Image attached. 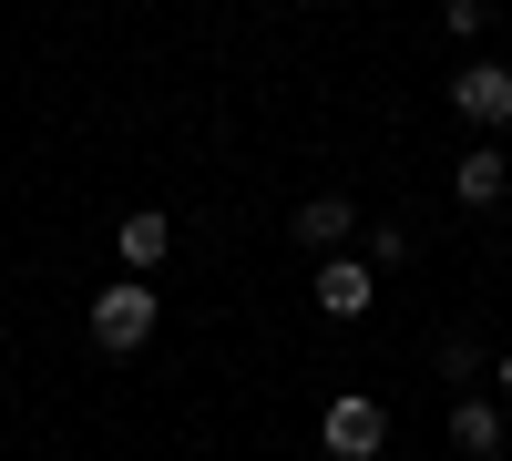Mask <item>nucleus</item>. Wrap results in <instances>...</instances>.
<instances>
[{"label":"nucleus","instance_id":"6e6552de","mask_svg":"<svg viewBox=\"0 0 512 461\" xmlns=\"http://www.w3.org/2000/svg\"><path fill=\"white\" fill-rule=\"evenodd\" d=\"M451 451L461 461H492L502 451V400H451Z\"/></svg>","mask_w":512,"mask_h":461},{"label":"nucleus","instance_id":"f03ea898","mask_svg":"<svg viewBox=\"0 0 512 461\" xmlns=\"http://www.w3.org/2000/svg\"><path fill=\"white\" fill-rule=\"evenodd\" d=\"M318 441H328L338 461H379V451H390V410L349 390V400H328V410H318Z\"/></svg>","mask_w":512,"mask_h":461},{"label":"nucleus","instance_id":"0eeeda50","mask_svg":"<svg viewBox=\"0 0 512 461\" xmlns=\"http://www.w3.org/2000/svg\"><path fill=\"white\" fill-rule=\"evenodd\" d=\"M451 195H461V205H502V195H512V154H502V144H472V154L451 164Z\"/></svg>","mask_w":512,"mask_h":461},{"label":"nucleus","instance_id":"f8f14e48","mask_svg":"<svg viewBox=\"0 0 512 461\" xmlns=\"http://www.w3.org/2000/svg\"><path fill=\"white\" fill-rule=\"evenodd\" d=\"M502 400H512V349H502Z\"/></svg>","mask_w":512,"mask_h":461},{"label":"nucleus","instance_id":"9d476101","mask_svg":"<svg viewBox=\"0 0 512 461\" xmlns=\"http://www.w3.org/2000/svg\"><path fill=\"white\" fill-rule=\"evenodd\" d=\"M359 257H369V267H410V236H400V226H359Z\"/></svg>","mask_w":512,"mask_h":461},{"label":"nucleus","instance_id":"9b49d317","mask_svg":"<svg viewBox=\"0 0 512 461\" xmlns=\"http://www.w3.org/2000/svg\"><path fill=\"white\" fill-rule=\"evenodd\" d=\"M441 21H451L461 41H472V31H482V0H441Z\"/></svg>","mask_w":512,"mask_h":461},{"label":"nucleus","instance_id":"7ed1b4c3","mask_svg":"<svg viewBox=\"0 0 512 461\" xmlns=\"http://www.w3.org/2000/svg\"><path fill=\"white\" fill-rule=\"evenodd\" d=\"M451 113L482 123V134H512V62H461L451 72Z\"/></svg>","mask_w":512,"mask_h":461},{"label":"nucleus","instance_id":"f257e3e1","mask_svg":"<svg viewBox=\"0 0 512 461\" xmlns=\"http://www.w3.org/2000/svg\"><path fill=\"white\" fill-rule=\"evenodd\" d=\"M154 318H164V308H154V287H144V277H113L103 298H93V349H113V359H123V349H144V339H154Z\"/></svg>","mask_w":512,"mask_h":461},{"label":"nucleus","instance_id":"1a4fd4ad","mask_svg":"<svg viewBox=\"0 0 512 461\" xmlns=\"http://www.w3.org/2000/svg\"><path fill=\"white\" fill-rule=\"evenodd\" d=\"M441 380H451V390L482 380V339H472V328H451V339H441Z\"/></svg>","mask_w":512,"mask_h":461},{"label":"nucleus","instance_id":"20e7f679","mask_svg":"<svg viewBox=\"0 0 512 461\" xmlns=\"http://www.w3.org/2000/svg\"><path fill=\"white\" fill-rule=\"evenodd\" d=\"M113 257H123V277H154L175 257V216H164V205H134V216L113 226Z\"/></svg>","mask_w":512,"mask_h":461},{"label":"nucleus","instance_id":"423d86ee","mask_svg":"<svg viewBox=\"0 0 512 461\" xmlns=\"http://www.w3.org/2000/svg\"><path fill=\"white\" fill-rule=\"evenodd\" d=\"M349 236H359L349 195H308V205H297V246H308V257H349Z\"/></svg>","mask_w":512,"mask_h":461},{"label":"nucleus","instance_id":"39448f33","mask_svg":"<svg viewBox=\"0 0 512 461\" xmlns=\"http://www.w3.org/2000/svg\"><path fill=\"white\" fill-rule=\"evenodd\" d=\"M369 298H379V267L359 257V246L349 257H318V308L328 318H369Z\"/></svg>","mask_w":512,"mask_h":461}]
</instances>
